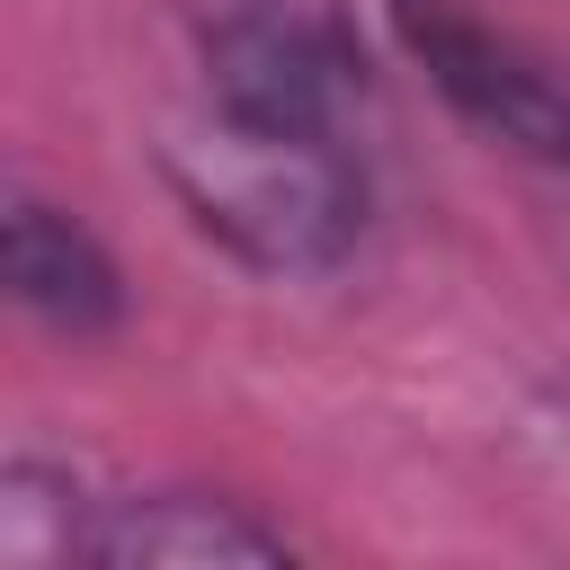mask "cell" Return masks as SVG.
<instances>
[{
  "mask_svg": "<svg viewBox=\"0 0 570 570\" xmlns=\"http://www.w3.org/2000/svg\"><path fill=\"white\" fill-rule=\"evenodd\" d=\"M169 187L178 205L249 267L267 276H321L365 232V160L356 142H294L249 134L232 116H196L169 134Z\"/></svg>",
  "mask_w": 570,
  "mask_h": 570,
  "instance_id": "1",
  "label": "cell"
},
{
  "mask_svg": "<svg viewBox=\"0 0 570 570\" xmlns=\"http://www.w3.org/2000/svg\"><path fill=\"white\" fill-rule=\"evenodd\" d=\"M196 53L214 116L294 142H356L365 45L338 0H214Z\"/></svg>",
  "mask_w": 570,
  "mask_h": 570,
  "instance_id": "2",
  "label": "cell"
},
{
  "mask_svg": "<svg viewBox=\"0 0 570 570\" xmlns=\"http://www.w3.org/2000/svg\"><path fill=\"white\" fill-rule=\"evenodd\" d=\"M383 9H392L401 53L481 142L570 169V62H552L517 27H490L472 0H383Z\"/></svg>",
  "mask_w": 570,
  "mask_h": 570,
  "instance_id": "3",
  "label": "cell"
},
{
  "mask_svg": "<svg viewBox=\"0 0 570 570\" xmlns=\"http://www.w3.org/2000/svg\"><path fill=\"white\" fill-rule=\"evenodd\" d=\"M285 525L223 490H125L89 508L80 561L98 570H223V561H285Z\"/></svg>",
  "mask_w": 570,
  "mask_h": 570,
  "instance_id": "4",
  "label": "cell"
},
{
  "mask_svg": "<svg viewBox=\"0 0 570 570\" xmlns=\"http://www.w3.org/2000/svg\"><path fill=\"white\" fill-rule=\"evenodd\" d=\"M0 258H9V303H18L27 321H45V330H62V338H107V330L125 321V276H116L107 240H98L71 205H53V196H36V187H9Z\"/></svg>",
  "mask_w": 570,
  "mask_h": 570,
  "instance_id": "5",
  "label": "cell"
},
{
  "mask_svg": "<svg viewBox=\"0 0 570 570\" xmlns=\"http://www.w3.org/2000/svg\"><path fill=\"white\" fill-rule=\"evenodd\" d=\"M89 490L53 463H9L0 472V561L9 570H71L89 543Z\"/></svg>",
  "mask_w": 570,
  "mask_h": 570,
  "instance_id": "6",
  "label": "cell"
}]
</instances>
